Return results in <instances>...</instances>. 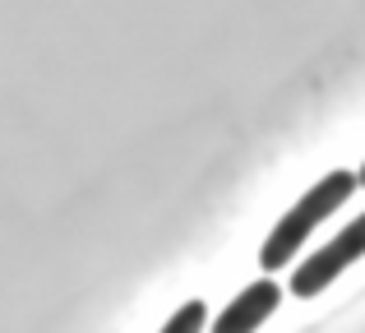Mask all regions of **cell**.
Returning <instances> with one entry per match:
<instances>
[{
  "instance_id": "5",
  "label": "cell",
  "mask_w": 365,
  "mask_h": 333,
  "mask_svg": "<svg viewBox=\"0 0 365 333\" xmlns=\"http://www.w3.org/2000/svg\"><path fill=\"white\" fill-rule=\"evenodd\" d=\"M356 180H361V190H365V163H361V171H356Z\"/></svg>"
},
{
  "instance_id": "4",
  "label": "cell",
  "mask_w": 365,
  "mask_h": 333,
  "mask_svg": "<svg viewBox=\"0 0 365 333\" xmlns=\"http://www.w3.org/2000/svg\"><path fill=\"white\" fill-rule=\"evenodd\" d=\"M204 324H208V306H204V301H190V306H180L176 315L162 324V333H195Z\"/></svg>"
},
{
  "instance_id": "1",
  "label": "cell",
  "mask_w": 365,
  "mask_h": 333,
  "mask_svg": "<svg viewBox=\"0 0 365 333\" xmlns=\"http://www.w3.org/2000/svg\"><path fill=\"white\" fill-rule=\"evenodd\" d=\"M356 185H361L356 171H329V176H319V180H314V185L305 190V195L273 222V232L264 236V245H259V269H264V273L292 269L296 255L305 250V241H310V236L319 232V227L329 222V217L338 213V208L347 204L351 195H356Z\"/></svg>"
},
{
  "instance_id": "2",
  "label": "cell",
  "mask_w": 365,
  "mask_h": 333,
  "mask_svg": "<svg viewBox=\"0 0 365 333\" xmlns=\"http://www.w3.org/2000/svg\"><path fill=\"white\" fill-rule=\"evenodd\" d=\"M356 260H365V213H356L333 241H324L319 250L305 255V260L292 269V278H287V292L301 297V301H310V297H319V292H329Z\"/></svg>"
},
{
  "instance_id": "3",
  "label": "cell",
  "mask_w": 365,
  "mask_h": 333,
  "mask_svg": "<svg viewBox=\"0 0 365 333\" xmlns=\"http://www.w3.org/2000/svg\"><path fill=\"white\" fill-rule=\"evenodd\" d=\"M277 301H282L277 278H255L245 292H236V297L227 301V310L213 319V329L217 333H255L277 315Z\"/></svg>"
}]
</instances>
